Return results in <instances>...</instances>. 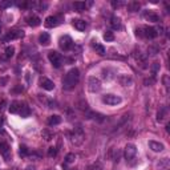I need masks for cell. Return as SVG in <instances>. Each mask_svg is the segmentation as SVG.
Returning a JSON list of instances; mask_svg holds the SVG:
<instances>
[{
	"label": "cell",
	"mask_w": 170,
	"mask_h": 170,
	"mask_svg": "<svg viewBox=\"0 0 170 170\" xmlns=\"http://www.w3.org/2000/svg\"><path fill=\"white\" fill-rule=\"evenodd\" d=\"M58 24V19L56 17V16H48L47 19H45V27H48V28H53V27H56Z\"/></svg>",
	"instance_id": "cell-13"
},
{
	"label": "cell",
	"mask_w": 170,
	"mask_h": 170,
	"mask_svg": "<svg viewBox=\"0 0 170 170\" xmlns=\"http://www.w3.org/2000/svg\"><path fill=\"white\" fill-rule=\"evenodd\" d=\"M166 114H167V110H166V108H161L158 110V113H157V121L158 122H162L165 120V117H166Z\"/></svg>",
	"instance_id": "cell-22"
},
{
	"label": "cell",
	"mask_w": 170,
	"mask_h": 170,
	"mask_svg": "<svg viewBox=\"0 0 170 170\" xmlns=\"http://www.w3.org/2000/svg\"><path fill=\"white\" fill-rule=\"evenodd\" d=\"M112 5H113L114 8H117V7H120V5H121V1H114V0H113V1H112Z\"/></svg>",
	"instance_id": "cell-40"
},
{
	"label": "cell",
	"mask_w": 170,
	"mask_h": 170,
	"mask_svg": "<svg viewBox=\"0 0 170 170\" xmlns=\"http://www.w3.org/2000/svg\"><path fill=\"white\" fill-rule=\"evenodd\" d=\"M24 36V32L20 31V29H15V31H11L7 36L4 37V41H8V40H15V39H20V37Z\"/></svg>",
	"instance_id": "cell-9"
},
{
	"label": "cell",
	"mask_w": 170,
	"mask_h": 170,
	"mask_svg": "<svg viewBox=\"0 0 170 170\" xmlns=\"http://www.w3.org/2000/svg\"><path fill=\"white\" fill-rule=\"evenodd\" d=\"M110 25L113 29H121V19H120L118 16H112Z\"/></svg>",
	"instance_id": "cell-15"
},
{
	"label": "cell",
	"mask_w": 170,
	"mask_h": 170,
	"mask_svg": "<svg viewBox=\"0 0 170 170\" xmlns=\"http://www.w3.org/2000/svg\"><path fill=\"white\" fill-rule=\"evenodd\" d=\"M73 7H74V9H77V11H82V9H85L86 4H85L84 1H76V3H73Z\"/></svg>",
	"instance_id": "cell-31"
},
{
	"label": "cell",
	"mask_w": 170,
	"mask_h": 170,
	"mask_svg": "<svg viewBox=\"0 0 170 170\" xmlns=\"http://www.w3.org/2000/svg\"><path fill=\"white\" fill-rule=\"evenodd\" d=\"M11 5H12V1H11V0L0 3V7H1V8H8V7H11Z\"/></svg>",
	"instance_id": "cell-37"
},
{
	"label": "cell",
	"mask_w": 170,
	"mask_h": 170,
	"mask_svg": "<svg viewBox=\"0 0 170 170\" xmlns=\"http://www.w3.org/2000/svg\"><path fill=\"white\" fill-rule=\"evenodd\" d=\"M48 58H49V61L52 63V65L55 66V68H60L61 64H63V57H61V55L58 52H56V50H50V52L48 53Z\"/></svg>",
	"instance_id": "cell-3"
},
{
	"label": "cell",
	"mask_w": 170,
	"mask_h": 170,
	"mask_svg": "<svg viewBox=\"0 0 170 170\" xmlns=\"http://www.w3.org/2000/svg\"><path fill=\"white\" fill-rule=\"evenodd\" d=\"M143 17L148 21H153V23H158L159 21V16L157 15L156 12H153V11H146V12L143 13Z\"/></svg>",
	"instance_id": "cell-11"
},
{
	"label": "cell",
	"mask_w": 170,
	"mask_h": 170,
	"mask_svg": "<svg viewBox=\"0 0 170 170\" xmlns=\"http://www.w3.org/2000/svg\"><path fill=\"white\" fill-rule=\"evenodd\" d=\"M7 82H8V79H7V77H1V79H0V86L5 85Z\"/></svg>",
	"instance_id": "cell-38"
},
{
	"label": "cell",
	"mask_w": 170,
	"mask_h": 170,
	"mask_svg": "<svg viewBox=\"0 0 170 170\" xmlns=\"http://www.w3.org/2000/svg\"><path fill=\"white\" fill-rule=\"evenodd\" d=\"M27 23H28V25H31V27H37V25H40L41 20H40L37 16H29V17L27 19Z\"/></svg>",
	"instance_id": "cell-17"
},
{
	"label": "cell",
	"mask_w": 170,
	"mask_h": 170,
	"mask_svg": "<svg viewBox=\"0 0 170 170\" xmlns=\"http://www.w3.org/2000/svg\"><path fill=\"white\" fill-rule=\"evenodd\" d=\"M19 109H20V102L19 101H13L9 106V112L11 113H17Z\"/></svg>",
	"instance_id": "cell-26"
},
{
	"label": "cell",
	"mask_w": 170,
	"mask_h": 170,
	"mask_svg": "<svg viewBox=\"0 0 170 170\" xmlns=\"http://www.w3.org/2000/svg\"><path fill=\"white\" fill-rule=\"evenodd\" d=\"M39 42L41 45H48L50 42V37H49V35L47 33V32H42L41 35L39 36Z\"/></svg>",
	"instance_id": "cell-16"
},
{
	"label": "cell",
	"mask_w": 170,
	"mask_h": 170,
	"mask_svg": "<svg viewBox=\"0 0 170 170\" xmlns=\"http://www.w3.org/2000/svg\"><path fill=\"white\" fill-rule=\"evenodd\" d=\"M76 161V154L74 153H68L65 157V164H72Z\"/></svg>",
	"instance_id": "cell-30"
},
{
	"label": "cell",
	"mask_w": 170,
	"mask_h": 170,
	"mask_svg": "<svg viewBox=\"0 0 170 170\" xmlns=\"http://www.w3.org/2000/svg\"><path fill=\"white\" fill-rule=\"evenodd\" d=\"M122 98L120 96H116V94H105L102 96V102L106 104V105H118L121 104Z\"/></svg>",
	"instance_id": "cell-4"
},
{
	"label": "cell",
	"mask_w": 170,
	"mask_h": 170,
	"mask_svg": "<svg viewBox=\"0 0 170 170\" xmlns=\"http://www.w3.org/2000/svg\"><path fill=\"white\" fill-rule=\"evenodd\" d=\"M93 48H94L96 53H98L100 56H104V55H105V48H104L101 44H93Z\"/></svg>",
	"instance_id": "cell-27"
},
{
	"label": "cell",
	"mask_w": 170,
	"mask_h": 170,
	"mask_svg": "<svg viewBox=\"0 0 170 170\" xmlns=\"http://www.w3.org/2000/svg\"><path fill=\"white\" fill-rule=\"evenodd\" d=\"M158 167H159V170H167V169H169V159H167V158L159 159Z\"/></svg>",
	"instance_id": "cell-25"
},
{
	"label": "cell",
	"mask_w": 170,
	"mask_h": 170,
	"mask_svg": "<svg viewBox=\"0 0 170 170\" xmlns=\"http://www.w3.org/2000/svg\"><path fill=\"white\" fill-rule=\"evenodd\" d=\"M1 125H3V118L0 117V128H1Z\"/></svg>",
	"instance_id": "cell-41"
},
{
	"label": "cell",
	"mask_w": 170,
	"mask_h": 170,
	"mask_svg": "<svg viewBox=\"0 0 170 170\" xmlns=\"http://www.w3.org/2000/svg\"><path fill=\"white\" fill-rule=\"evenodd\" d=\"M125 158H126V161H132L133 158L135 157V154H137V148H135V145H133V143H128L126 146H125Z\"/></svg>",
	"instance_id": "cell-5"
},
{
	"label": "cell",
	"mask_w": 170,
	"mask_h": 170,
	"mask_svg": "<svg viewBox=\"0 0 170 170\" xmlns=\"http://www.w3.org/2000/svg\"><path fill=\"white\" fill-rule=\"evenodd\" d=\"M148 52L150 53V55H157V53H158V47H154V45H151V47L148 48Z\"/></svg>",
	"instance_id": "cell-36"
},
{
	"label": "cell",
	"mask_w": 170,
	"mask_h": 170,
	"mask_svg": "<svg viewBox=\"0 0 170 170\" xmlns=\"http://www.w3.org/2000/svg\"><path fill=\"white\" fill-rule=\"evenodd\" d=\"M140 8H141V4L138 1H130L129 4H128V11H129V12H137Z\"/></svg>",
	"instance_id": "cell-20"
},
{
	"label": "cell",
	"mask_w": 170,
	"mask_h": 170,
	"mask_svg": "<svg viewBox=\"0 0 170 170\" xmlns=\"http://www.w3.org/2000/svg\"><path fill=\"white\" fill-rule=\"evenodd\" d=\"M142 31H143V37H148V39H156L158 36L157 29L153 28V27H143Z\"/></svg>",
	"instance_id": "cell-8"
},
{
	"label": "cell",
	"mask_w": 170,
	"mask_h": 170,
	"mask_svg": "<svg viewBox=\"0 0 170 170\" xmlns=\"http://www.w3.org/2000/svg\"><path fill=\"white\" fill-rule=\"evenodd\" d=\"M9 151H11V149H9V146H8V143L0 141V154H1L5 159L9 158Z\"/></svg>",
	"instance_id": "cell-12"
},
{
	"label": "cell",
	"mask_w": 170,
	"mask_h": 170,
	"mask_svg": "<svg viewBox=\"0 0 170 170\" xmlns=\"http://www.w3.org/2000/svg\"><path fill=\"white\" fill-rule=\"evenodd\" d=\"M88 89L90 90V92H98V90L101 89V82L98 79H96V77H89L88 79Z\"/></svg>",
	"instance_id": "cell-7"
},
{
	"label": "cell",
	"mask_w": 170,
	"mask_h": 170,
	"mask_svg": "<svg viewBox=\"0 0 170 170\" xmlns=\"http://www.w3.org/2000/svg\"><path fill=\"white\" fill-rule=\"evenodd\" d=\"M135 35H137V36H140V37H143L142 29H141V28H137V29H135Z\"/></svg>",
	"instance_id": "cell-39"
},
{
	"label": "cell",
	"mask_w": 170,
	"mask_h": 170,
	"mask_svg": "<svg viewBox=\"0 0 170 170\" xmlns=\"http://www.w3.org/2000/svg\"><path fill=\"white\" fill-rule=\"evenodd\" d=\"M104 39H105L106 41H113V40H114V35H113V32L106 31L105 33H104Z\"/></svg>",
	"instance_id": "cell-33"
},
{
	"label": "cell",
	"mask_w": 170,
	"mask_h": 170,
	"mask_svg": "<svg viewBox=\"0 0 170 170\" xmlns=\"http://www.w3.org/2000/svg\"><path fill=\"white\" fill-rule=\"evenodd\" d=\"M118 81L121 82V85H124V86H128V85L132 84V79H130L129 76H126V74H122V76H120Z\"/></svg>",
	"instance_id": "cell-21"
},
{
	"label": "cell",
	"mask_w": 170,
	"mask_h": 170,
	"mask_svg": "<svg viewBox=\"0 0 170 170\" xmlns=\"http://www.w3.org/2000/svg\"><path fill=\"white\" fill-rule=\"evenodd\" d=\"M15 55V48L11 45V47H7L5 48V57L7 58H9V57H12V56Z\"/></svg>",
	"instance_id": "cell-32"
},
{
	"label": "cell",
	"mask_w": 170,
	"mask_h": 170,
	"mask_svg": "<svg viewBox=\"0 0 170 170\" xmlns=\"http://www.w3.org/2000/svg\"><path fill=\"white\" fill-rule=\"evenodd\" d=\"M19 154H20L21 157H27L29 154V149L27 148L25 145H21L20 149H19Z\"/></svg>",
	"instance_id": "cell-29"
},
{
	"label": "cell",
	"mask_w": 170,
	"mask_h": 170,
	"mask_svg": "<svg viewBox=\"0 0 170 170\" xmlns=\"http://www.w3.org/2000/svg\"><path fill=\"white\" fill-rule=\"evenodd\" d=\"M56 154H57V149L56 148H49L48 149V157H50V158H52V157H56Z\"/></svg>",
	"instance_id": "cell-34"
},
{
	"label": "cell",
	"mask_w": 170,
	"mask_h": 170,
	"mask_svg": "<svg viewBox=\"0 0 170 170\" xmlns=\"http://www.w3.org/2000/svg\"><path fill=\"white\" fill-rule=\"evenodd\" d=\"M154 82H156V79H154V77H150V79H145V80H143V84H145L146 86H150V85H153Z\"/></svg>",
	"instance_id": "cell-35"
},
{
	"label": "cell",
	"mask_w": 170,
	"mask_h": 170,
	"mask_svg": "<svg viewBox=\"0 0 170 170\" xmlns=\"http://www.w3.org/2000/svg\"><path fill=\"white\" fill-rule=\"evenodd\" d=\"M58 45L63 50H69L72 47H73V41L69 36H61L60 40H58Z\"/></svg>",
	"instance_id": "cell-6"
},
{
	"label": "cell",
	"mask_w": 170,
	"mask_h": 170,
	"mask_svg": "<svg viewBox=\"0 0 170 170\" xmlns=\"http://www.w3.org/2000/svg\"><path fill=\"white\" fill-rule=\"evenodd\" d=\"M73 25L77 31H85V28H86V23L84 20H74Z\"/></svg>",
	"instance_id": "cell-19"
},
{
	"label": "cell",
	"mask_w": 170,
	"mask_h": 170,
	"mask_svg": "<svg viewBox=\"0 0 170 170\" xmlns=\"http://www.w3.org/2000/svg\"><path fill=\"white\" fill-rule=\"evenodd\" d=\"M41 137L44 138L45 141H50V140H52V137H53V134H52V133H50L48 129H44V130L41 132Z\"/></svg>",
	"instance_id": "cell-28"
},
{
	"label": "cell",
	"mask_w": 170,
	"mask_h": 170,
	"mask_svg": "<svg viewBox=\"0 0 170 170\" xmlns=\"http://www.w3.org/2000/svg\"><path fill=\"white\" fill-rule=\"evenodd\" d=\"M79 80H80V71L77 68L71 69L63 79V88L65 90H72L79 84Z\"/></svg>",
	"instance_id": "cell-1"
},
{
	"label": "cell",
	"mask_w": 170,
	"mask_h": 170,
	"mask_svg": "<svg viewBox=\"0 0 170 170\" xmlns=\"http://www.w3.org/2000/svg\"><path fill=\"white\" fill-rule=\"evenodd\" d=\"M149 148H150L153 151H156V153L164 150V145L159 143V142H157V141H149Z\"/></svg>",
	"instance_id": "cell-14"
},
{
	"label": "cell",
	"mask_w": 170,
	"mask_h": 170,
	"mask_svg": "<svg viewBox=\"0 0 170 170\" xmlns=\"http://www.w3.org/2000/svg\"><path fill=\"white\" fill-rule=\"evenodd\" d=\"M159 63L158 61H154L153 64H151V66H150V72H151V77H156V74L158 73V71H159Z\"/></svg>",
	"instance_id": "cell-23"
},
{
	"label": "cell",
	"mask_w": 170,
	"mask_h": 170,
	"mask_svg": "<svg viewBox=\"0 0 170 170\" xmlns=\"http://www.w3.org/2000/svg\"><path fill=\"white\" fill-rule=\"evenodd\" d=\"M19 113H20L21 117H28L29 113H31V110H29V108L27 105H20V109H19Z\"/></svg>",
	"instance_id": "cell-24"
},
{
	"label": "cell",
	"mask_w": 170,
	"mask_h": 170,
	"mask_svg": "<svg viewBox=\"0 0 170 170\" xmlns=\"http://www.w3.org/2000/svg\"><path fill=\"white\" fill-rule=\"evenodd\" d=\"M40 86H41L42 89H45V90H52L53 88H55V84H53V81H50L49 79L42 77V79L40 80Z\"/></svg>",
	"instance_id": "cell-10"
},
{
	"label": "cell",
	"mask_w": 170,
	"mask_h": 170,
	"mask_svg": "<svg viewBox=\"0 0 170 170\" xmlns=\"http://www.w3.org/2000/svg\"><path fill=\"white\" fill-rule=\"evenodd\" d=\"M61 122V117L57 116V114H53V116H50L49 118H48V125H50V126H53V125H58Z\"/></svg>",
	"instance_id": "cell-18"
},
{
	"label": "cell",
	"mask_w": 170,
	"mask_h": 170,
	"mask_svg": "<svg viewBox=\"0 0 170 170\" xmlns=\"http://www.w3.org/2000/svg\"><path fill=\"white\" fill-rule=\"evenodd\" d=\"M84 138H85V134L80 126L71 134V141H72V143H74V145H81V143L84 142Z\"/></svg>",
	"instance_id": "cell-2"
}]
</instances>
